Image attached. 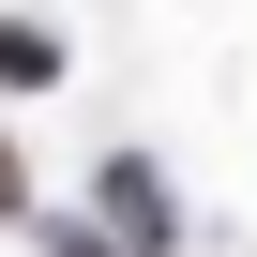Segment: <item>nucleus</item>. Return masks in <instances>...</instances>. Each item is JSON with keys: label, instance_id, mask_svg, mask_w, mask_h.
<instances>
[{"label": "nucleus", "instance_id": "f03ea898", "mask_svg": "<svg viewBox=\"0 0 257 257\" xmlns=\"http://www.w3.org/2000/svg\"><path fill=\"white\" fill-rule=\"evenodd\" d=\"M0 76H16V91H46V76H61V46H46L31 16H0Z\"/></svg>", "mask_w": 257, "mask_h": 257}, {"label": "nucleus", "instance_id": "7ed1b4c3", "mask_svg": "<svg viewBox=\"0 0 257 257\" xmlns=\"http://www.w3.org/2000/svg\"><path fill=\"white\" fill-rule=\"evenodd\" d=\"M0 212H16V152H0Z\"/></svg>", "mask_w": 257, "mask_h": 257}, {"label": "nucleus", "instance_id": "f257e3e1", "mask_svg": "<svg viewBox=\"0 0 257 257\" xmlns=\"http://www.w3.org/2000/svg\"><path fill=\"white\" fill-rule=\"evenodd\" d=\"M106 227H121V242H167V197H152V167H106Z\"/></svg>", "mask_w": 257, "mask_h": 257}]
</instances>
